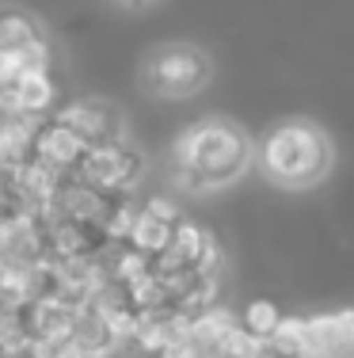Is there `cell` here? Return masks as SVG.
I'll return each instance as SVG.
<instances>
[{
    "label": "cell",
    "mask_w": 354,
    "mask_h": 358,
    "mask_svg": "<svg viewBox=\"0 0 354 358\" xmlns=\"http://www.w3.org/2000/svg\"><path fill=\"white\" fill-rule=\"evenodd\" d=\"M251 164V141L240 126L225 118H202L187 126L172 145L175 187L191 194H206L214 187H229Z\"/></svg>",
    "instance_id": "cell-1"
},
{
    "label": "cell",
    "mask_w": 354,
    "mask_h": 358,
    "mask_svg": "<svg viewBox=\"0 0 354 358\" xmlns=\"http://www.w3.org/2000/svg\"><path fill=\"white\" fill-rule=\"evenodd\" d=\"M259 164L278 187H313L332 168V145L316 122H278L259 145Z\"/></svg>",
    "instance_id": "cell-2"
},
{
    "label": "cell",
    "mask_w": 354,
    "mask_h": 358,
    "mask_svg": "<svg viewBox=\"0 0 354 358\" xmlns=\"http://www.w3.org/2000/svg\"><path fill=\"white\" fill-rule=\"evenodd\" d=\"M141 80H145L149 92L168 96V99L195 96L202 84L209 80V57L198 46L172 42V46H160L149 54L145 69H141Z\"/></svg>",
    "instance_id": "cell-3"
},
{
    "label": "cell",
    "mask_w": 354,
    "mask_h": 358,
    "mask_svg": "<svg viewBox=\"0 0 354 358\" xmlns=\"http://www.w3.org/2000/svg\"><path fill=\"white\" fill-rule=\"evenodd\" d=\"M141 172H145V157L138 149H130L126 141H103L88 145L77 164V176L96 183L107 194H130L138 187Z\"/></svg>",
    "instance_id": "cell-4"
},
{
    "label": "cell",
    "mask_w": 354,
    "mask_h": 358,
    "mask_svg": "<svg viewBox=\"0 0 354 358\" xmlns=\"http://www.w3.org/2000/svg\"><path fill=\"white\" fill-rule=\"evenodd\" d=\"M50 118L65 122L84 145H103V141H122V115L107 99H69Z\"/></svg>",
    "instance_id": "cell-5"
},
{
    "label": "cell",
    "mask_w": 354,
    "mask_h": 358,
    "mask_svg": "<svg viewBox=\"0 0 354 358\" xmlns=\"http://www.w3.org/2000/svg\"><path fill=\"white\" fill-rule=\"evenodd\" d=\"M46 217V259H96L107 248V236L91 221H73L42 210Z\"/></svg>",
    "instance_id": "cell-6"
},
{
    "label": "cell",
    "mask_w": 354,
    "mask_h": 358,
    "mask_svg": "<svg viewBox=\"0 0 354 358\" xmlns=\"http://www.w3.org/2000/svg\"><path fill=\"white\" fill-rule=\"evenodd\" d=\"M111 202H115V194L99 191L96 183L80 179L77 172H65L61 183H57V191L50 194L46 210H50V214H57V217H73V221H91V225H103Z\"/></svg>",
    "instance_id": "cell-7"
},
{
    "label": "cell",
    "mask_w": 354,
    "mask_h": 358,
    "mask_svg": "<svg viewBox=\"0 0 354 358\" xmlns=\"http://www.w3.org/2000/svg\"><path fill=\"white\" fill-rule=\"evenodd\" d=\"M305 351L316 358L354 355V309L316 313L305 317Z\"/></svg>",
    "instance_id": "cell-8"
},
{
    "label": "cell",
    "mask_w": 354,
    "mask_h": 358,
    "mask_svg": "<svg viewBox=\"0 0 354 358\" xmlns=\"http://www.w3.org/2000/svg\"><path fill=\"white\" fill-rule=\"evenodd\" d=\"M84 149H88V145H84L65 122H57V118H38L35 138H31V157L46 160L57 172H77Z\"/></svg>",
    "instance_id": "cell-9"
},
{
    "label": "cell",
    "mask_w": 354,
    "mask_h": 358,
    "mask_svg": "<svg viewBox=\"0 0 354 358\" xmlns=\"http://www.w3.org/2000/svg\"><path fill=\"white\" fill-rule=\"evenodd\" d=\"M4 103L12 107V115H31V118H42L57 99V84L50 80V73L42 69H23L20 80L12 84L8 92H0Z\"/></svg>",
    "instance_id": "cell-10"
},
{
    "label": "cell",
    "mask_w": 354,
    "mask_h": 358,
    "mask_svg": "<svg viewBox=\"0 0 354 358\" xmlns=\"http://www.w3.org/2000/svg\"><path fill=\"white\" fill-rule=\"evenodd\" d=\"M61 176H65V172L50 168L46 160H38V157H27L23 164H15V168H12V183L20 187V191L27 194V199L35 202L38 210H46V202H50V194L57 191Z\"/></svg>",
    "instance_id": "cell-11"
},
{
    "label": "cell",
    "mask_w": 354,
    "mask_h": 358,
    "mask_svg": "<svg viewBox=\"0 0 354 358\" xmlns=\"http://www.w3.org/2000/svg\"><path fill=\"white\" fill-rule=\"evenodd\" d=\"M240 324V317H236L233 309H225V305H209V309L195 313V320H191V331L187 339H195V347L202 355H209L217 343H221L225 336Z\"/></svg>",
    "instance_id": "cell-12"
},
{
    "label": "cell",
    "mask_w": 354,
    "mask_h": 358,
    "mask_svg": "<svg viewBox=\"0 0 354 358\" xmlns=\"http://www.w3.org/2000/svg\"><path fill=\"white\" fill-rule=\"evenodd\" d=\"M35 126H38V118H31V115H12L0 122V168L12 172L15 164H23L31 157Z\"/></svg>",
    "instance_id": "cell-13"
},
{
    "label": "cell",
    "mask_w": 354,
    "mask_h": 358,
    "mask_svg": "<svg viewBox=\"0 0 354 358\" xmlns=\"http://www.w3.org/2000/svg\"><path fill=\"white\" fill-rule=\"evenodd\" d=\"M42 38L38 23L31 20L23 8H0V50H15L23 54L27 46H35Z\"/></svg>",
    "instance_id": "cell-14"
},
{
    "label": "cell",
    "mask_w": 354,
    "mask_h": 358,
    "mask_svg": "<svg viewBox=\"0 0 354 358\" xmlns=\"http://www.w3.org/2000/svg\"><path fill=\"white\" fill-rule=\"evenodd\" d=\"M172 229L175 225H168V221H160V217H153V214H145V210H141L126 244H130V248H138L141 255H149V259H156V255L172 244Z\"/></svg>",
    "instance_id": "cell-15"
},
{
    "label": "cell",
    "mask_w": 354,
    "mask_h": 358,
    "mask_svg": "<svg viewBox=\"0 0 354 358\" xmlns=\"http://www.w3.org/2000/svg\"><path fill=\"white\" fill-rule=\"evenodd\" d=\"M141 214V206H133V199L130 194H115V202H111V210H107V217H103V236H107V244H126L130 241V229H133V221H138Z\"/></svg>",
    "instance_id": "cell-16"
},
{
    "label": "cell",
    "mask_w": 354,
    "mask_h": 358,
    "mask_svg": "<svg viewBox=\"0 0 354 358\" xmlns=\"http://www.w3.org/2000/svg\"><path fill=\"white\" fill-rule=\"evenodd\" d=\"M278 320H282V313H278L274 301H251L248 309L240 313V328L251 331L256 339H267L271 331L278 328Z\"/></svg>",
    "instance_id": "cell-17"
},
{
    "label": "cell",
    "mask_w": 354,
    "mask_h": 358,
    "mask_svg": "<svg viewBox=\"0 0 354 358\" xmlns=\"http://www.w3.org/2000/svg\"><path fill=\"white\" fill-rule=\"evenodd\" d=\"M259 351H263V339H256L251 331H244L240 324H236V328L206 358H251V355H259Z\"/></svg>",
    "instance_id": "cell-18"
},
{
    "label": "cell",
    "mask_w": 354,
    "mask_h": 358,
    "mask_svg": "<svg viewBox=\"0 0 354 358\" xmlns=\"http://www.w3.org/2000/svg\"><path fill=\"white\" fill-rule=\"evenodd\" d=\"M23 69H27V65H23V54H15V50H0V92L12 88Z\"/></svg>",
    "instance_id": "cell-19"
},
{
    "label": "cell",
    "mask_w": 354,
    "mask_h": 358,
    "mask_svg": "<svg viewBox=\"0 0 354 358\" xmlns=\"http://www.w3.org/2000/svg\"><path fill=\"white\" fill-rule=\"evenodd\" d=\"M141 210H145V214H153V217H160V221H168V225H175V221L183 217L179 206H175L172 199H164V194H153V199H149Z\"/></svg>",
    "instance_id": "cell-20"
},
{
    "label": "cell",
    "mask_w": 354,
    "mask_h": 358,
    "mask_svg": "<svg viewBox=\"0 0 354 358\" xmlns=\"http://www.w3.org/2000/svg\"><path fill=\"white\" fill-rule=\"evenodd\" d=\"M156 358H206V355L195 347V339H168Z\"/></svg>",
    "instance_id": "cell-21"
},
{
    "label": "cell",
    "mask_w": 354,
    "mask_h": 358,
    "mask_svg": "<svg viewBox=\"0 0 354 358\" xmlns=\"http://www.w3.org/2000/svg\"><path fill=\"white\" fill-rule=\"evenodd\" d=\"M251 358H267V355H263V351H259V355H251Z\"/></svg>",
    "instance_id": "cell-22"
},
{
    "label": "cell",
    "mask_w": 354,
    "mask_h": 358,
    "mask_svg": "<svg viewBox=\"0 0 354 358\" xmlns=\"http://www.w3.org/2000/svg\"><path fill=\"white\" fill-rule=\"evenodd\" d=\"M301 358H316V355H309V351H305V355H301Z\"/></svg>",
    "instance_id": "cell-23"
}]
</instances>
